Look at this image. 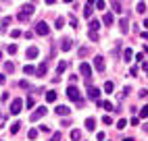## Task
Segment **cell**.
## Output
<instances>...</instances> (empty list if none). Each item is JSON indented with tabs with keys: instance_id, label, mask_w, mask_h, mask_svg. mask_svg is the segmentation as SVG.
<instances>
[{
	"instance_id": "obj_39",
	"label": "cell",
	"mask_w": 148,
	"mask_h": 141,
	"mask_svg": "<svg viewBox=\"0 0 148 141\" xmlns=\"http://www.w3.org/2000/svg\"><path fill=\"white\" fill-rule=\"evenodd\" d=\"M61 137H63V135H61V133H58V131H56V133L52 135V139H50V141H61Z\"/></svg>"
},
{
	"instance_id": "obj_1",
	"label": "cell",
	"mask_w": 148,
	"mask_h": 141,
	"mask_svg": "<svg viewBox=\"0 0 148 141\" xmlns=\"http://www.w3.org/2000/svg\"><path fill=\"white\" fill-rule=\"evenodd\" d=\"M34 11H36V6L29 2V4H25V6H21V11H19L17 19H19V21H27V19L34 15Z\"/></svg>"
},
{
	"instance_id": "obj_10",
	"label": "cell",
	"mask_w": 148,
	"mask_h": 141,
	"mask_svg": "<svg viewBox=\"0 0 148 141\" xmlns=\"http://www.w3.org/2000/svg\"><path fill=\"white\" fill-rule=\"evenodd\" d=\"M94 68L100 70V73L104 70V58H102V56H96V58H94Z\"/></svg>"
},
{
	"instance_id": "obj_24",
	"label": "cell",
	"mask_w": 148,
	"mask_h": 141,
	"mask_svg": "<svg viewBox=\"0 0 148 141\" xmlns=\"http://www.w3.org/2000/svg\"><path fill=\"white\" fill-rule=\"evenodd\" d=\"M113 11H115V13H121V11H123V8H121V2H119V0H113Z\"/></svg>"
},
{
	"instance_id": "obj_49",
	"label": "cell",
	"mask_w": 148,
	"mask_h": 141,
	"mask_svg": "<svg viewBox=\"0 0 148 141\" xmlns=\"http://www.w3.org/2000/svg\"><path fill=\"white\" fill-rule=\"evenodd\" d=\"M123 141H134V139H132V137H125V139H123Z\"/></svg>"
},
{
	"instance_id": "obj_48",
	"label": "cell",
	"mask_w": 148,
	"mask_h": 141,
	"mask_svg": "<svg viewBox=\"0 0 148 141\" xmlns=\"http://www.w3.org/2000/svg\"><path fill=\"white\" fill-rule=\"evenodd\" d=\"M144 70H146V73H148V62H144Z\"/></svg>"
},
{
	"instance_id": "obj_2",
	"label": "cell",
	"mask_w": 148,
	"mask_h": 141,
	"mask_svg": "<svg viewBox=\"0 0 148 141\" xmlns=\"http://www.w3.org/2000/svg\"><path fill=\"white\" fill-rule=\"evenodd\" d=\"M67 98L73 100V102H77V104H84L82 94H79V89H77L75 85H69V87H67Z\"/></svg>"
},
{
	"instance_id": "obj_6",
	"label": "cell",
	"mask_w": 148,
	"mask_h": 141,
	"mask_svg": "<svg viewBox=\"0 0 148 141\" xmlns=\"http://www.w3.org/2000/svg\"><path fill=\"white\" fill-rule=\"evenodd\" d=\"M21 110H23V102H21L19 98L13 100V102H11V114H19Z\"/></svg>"
},
{
	"instance_id": "obj_15",
	"label": "cell",
	"mask_w": 148,
	"mask_h": 141,
	"mask_svg": "<svg viewBox=\"0 0 148 141\" xmlns=\"http://www.w3.org/2000/svg\"><path fill=\"white\" fill-rule=\"evenodd\" d=\"M54 110H56V114H61V116H67L69 114V108L67 106H56Z\"/></svg>"
},
{
	"instance_id": "obj_52",
	"label": "cell",
	"mask_w": 148,
	"mask_h": 141,
	"mask_svg": "<svg viewBox=\"0 0 148 141\" xmlns=\"http://www.w3.org/2000/svg\"><path fill=\"white\" fill-rule=\"evenodd\" d=\"M0 60H2V52H0Z\"/></svg>"
},
{
	"instance_id": "obj_9",
	"label": "cell",
	"mask_w": 148,
	"mask_h": 141,
	"mask_svg": "<svg viewBox=\"0 0 148 141\" xmlns=\"http://www.w3.org/2000/svg\"><path fill=\"white\" fill-rule=\"evenodd\" d=\"M96 104L100 106V108H104L106 112H113V110H119V108H115V106H113L111 102H100V100H96Z\"/></svg>"
},
{
	"instance_id": "obj_38",
	"label": "cell",
	"mask_w": 148,
	"mask_h": 141,
	"mask_svg": "<svg viewBox=\"0 0 148 141\" xmlns=\"http://www.w3.org/2000/svg\"><path fill=\"white\" fill-rule=\"evenodd\" d=\"M11 37H21V31H19V29H13V31H11Z\"/></svg>"
},
{
	"instance_id": "obj_28",
	"label": "cell",
	"mask_w": 148,
	"mask_h": 141,
	"mask_svg": "<svg viewBox=\"0 0 148 141\" xmlns=\"http://www.w3.org/2000/svg\"><path fill=\"white\" fill-rule=\"evenodd\" d=\"M4 70H6V73H13V70H15V64H13V62H4Z\"/></svg>"
},
{
	"instance_id": "obj_32",
	"label": "cell",
	"mask_w": 148,
	"mask_h": 141,
	"mask_svg": "<svg viewBox=\"0 0 148 141\" xmlns=\"http://www.w3.org/2000/svg\"><path fill=\"white\" fill-rule=\"evenodd\" d=\"M140 116H142V118H146V116H148V104H146V106H142V110H140Z\"/></svg>"
},
{
	"instance_id": "obj_18",
	"label": "cell",
	"mask_w": 148,
	"mask_h": 141,
	"mask_svg": "<svg viewBox=\"0 0 148 141\" xmlns=\"http://www.w3.org/2000/svg\"><path fill=\"white\" fill-rule=\"evenodd\" d=\"M86 129H88V131H94V129H96V120H94V118H88V120H86Z\"/></svg>"
},
{
	"instance_id": "obj_29",
	"label": "cell",
	"mask_w": 148,
	"mask_h": 141,
	"mask_svg": "<svg viewBox=\"0 0 148 141\" xmlns=\"http://www.w3.org/2000/svg\"><path fill=\"white\" fill-rule=\"evenodd\" d=\"M6 52L8 54H17V44H11V46L6 48Z\"/></svg>"
},
{
	"instance_id": "obj_30",
	"label": "cell",
	"mask_w": 148,
	"mask_h": 141,
	"mask_svg": "<svg viewBox=\"0 0 148 141\" xmlns=\"http://www.w3.org/2000/svg\"><path fill=\"white\" fill-rule=\"evenodd\" d=\"M19 129H21V123H15L13 127H11V133L15 135V133H19Z\"/></svg>"
},
{
	"instance_id": "obj_23",
	"label": "cell",
	"mask_w": 148,
	"mask_h": 141,
	"mask_svg": "<svg viewBox=\"0 0 148 141\" xmlns=\"http://www.w3.org/2000/svg\"><path fill=\"white\" fill-rule=\"evenodd\" d=\"M98 27H100V21H96V19H92V21H90V31H96Z\"/></svg>"
},
{
	"instance_id": "obj_50",
	"label": "cell",
	"mask_w": 148,
	"mask_h": 141,
	"mask_svg": "<svg viewBox=\"0 0 148 141\" xmlns=\"http://www.w3.org/2000/svg\"><path fill=\"white\" fill-rule=\"evenodd\" d=\"M94 2H96V0H88V4H94Z\"/></svg>"
},
{
	"instance_id": "obj_8",
	"label": "cell",
	"mask_w": 148,
	"mask_h": 141,
	"mask_svg": "<svg viewBox=\"0 0 148 141\" xmlns=\"http://www.w3.org/2000/svg\"><path fill=\"white\" fill-rule=\"evenodd\" d=\"M98 96H100V89H98V87H94V85L88 87V98H90V100H98Z\"/></svg>"
},
{
	"instance_id": "obj_33",
	"label": "cell",
	"mask_w": 148,
	"mask_h": 141,
	"mask_svg": "<svg viewBox=\"0 0 148 141\" xmlns=\"http://www.w3.org/2000/svg\"><path fill=\"white\" fill-rule=\"evenodd\" d=\"M34 104H36V100H34V96H29V98H27V108H34Z\"/></svg>"
},
{
	"instance_id": "obj_41",
	"label": "cell",
	"mask_w": 148,
	"mask_h": 141,
	"mask_svg": "<svg viewBox=\"0 0 148 141\" xmlns=\"http://www.w3.org/2000/svg\"><path fill=\"white\" fill-rule=\"evenodd\" d=\"M130 75H132V77L138 75V66H132V68H130Z\"/></svg>"
},
{
	"instance_id": "obj_3",
	"label": "cell",
	"mask_w": 148,
	"mask_h": 141,
	"mask_svg": "<svg viewBox=\"0 0 148 141\" xmlns=\"http://www.w3.org/2000/svg\"><path fill=\"white\" fill-rule=\"evenodd\" d=\"M79 73L84 75V79H86V81L90 83V77H92V66L88 64V62H82V64H79Z\"/></svg>"
},
{
	"instance_id": "obj_17",
	"label": "cell",
	"mask_w": 148,
	"mask_h": 141,
	"mask_svg": "<svg viewBox=\"0 0 148 141\" xmlns=\"http://www.w3.org/2000/svg\"><path fill=\"white\" fill-rule=\"evenodd\" d=\"M65 68H67V62H65V60H61V62L56 64V73H58V75H63V73H65Z\"/></svg>"
},
{
	"instance_id": "obj_14",
	"label": "cell",
	"mask_w": 148,
	"mask_h": 141,
	"mask_svg": "<svg viewBox=\"0 0 148 141\" xmlns=\"http://www.w3.org/2000/svg\"><path fill=\"white\" fill-rule=\"evenodd\" d=\"M119 29H121V33L130 31V23H127V19H121V21H119Z\"/></svg>"
},
{
	"instance_id": "obj_44",
	"label": "cell",
	"mask_w": 148,
	"mask_h": 141,
	"mask_svg": "<svg viewBox=\"0 0 148 141\" xmlns=\"http://www.w3.org/2000/svg\"><path fill=\"white\" fill-rule=\"evenodd\" d=\"M88 54V48H79V56H86Z\"/></svg>"
},
{
	"instance_id": "obj_40",
	"label": "cell",
	"mask_w": 148,
	"mask_h": 141,
	"mask_svg": "<svg viewBox=\"0 0 148 141\" xmlns=\"http://www.w3.org/2000/svg\"><path fill=\"white\" fill-rule=\"evenodd\" d=\"M19 87H21V89H29V83L27 81H19Z\"/></svg>"
},
{
	"instance_id": "obj_37",
	"label": "cell",
	"mask_w": 148,
	"mask_h": 141,
	"mask_svg": "<svg viewBox=\"0 0 148 141\" xmlns=\"http://www.w3.org/2000/svg\"><path fill=\"white\" fill-rule=\"evenodd\" d=\"M88 35H90V39H92V42H98V33H96V31H90Z\"/></svg>"
},
{
	"instance_id": "obj_16",
	"label": "cell",
	"mask_w": 148,
	"mask_h": 141,
	"mask_svg": "<svg viewBox=\"0 0 148 141\" xmlns=\"http://www.w3.org/2000/svg\"><path fill=\"white\" fill-rule=\"evenodd\" d=\"M102 21H104L106 25H113V21H115V17H113L111 13H104V17H102Z\"/></svg>"
},
{
	"instance_id": "obj_12",
	"label": "cell",
	"mask_w": 148,
	"mask_h": 141,
	"mask_svg": "<svg viewBox=\"0 0 148 141\" xmlns=\"http://www.w3.org/2000/svg\"><path fill=\"white\" fill-rule=\"evenodd\" d=\"M132 58H134L132 48H125V50H123V60H125V62H132Z\"/></svg>"
},
{
	"instance_id": "obj_21",
	"label": "cell",
	"mask_w": 148,
	"mask_h": 141,
	"mask_svg": "<svg viewBox=\"0 0 148 141\" xmlns=\"http://www.w3.org/2000/svg\"><path fill=\"white\" fill-rule=\"evenodd\" d=\"M23 73H25V75H36V66H32V64L23 66Z\"/></svg>"
},
{
	"instance_id": "obj_42",
	"label": "cell",
	"mask_w": 148,
	"mask_h": 141,
	"mask_svg": "<svg viewBox=\"0 0 148 141\" xmlns=\"http://www.w3.org/2000/svg\"><path fill=\"white\" fill-rule=\"evenodd\" d=\"M102 123H104V125H111L113 120H111V116H104V118H102Z\"/></svg>"
},
{
	"instance_id": "obj_47",
	"label": "cell",
	"mask_w": 148,
	"mask_h": 141,
	"mask_svg": "<svg viewBox=\"0 0 148 141\" xmlns=\"http://www.w3.org/2000/svg\"><path fill=\"white\" fill-rule=\"evenodd\" d=\"M144 27H146V29H148V19H144Z\"/></svg>"
},
{
	"instance_id": "obj_11",
	"label": "cell",
	"mask_w": 148,
	"mask_h": 141,
	"mask_svg": "<svg viewBox=\"0 0 148 141\" xmlns=\"http://www.w3.org/2000/svg\"><path fill=\"white\" fill-rule=\"evenodd\" d=\"M73 48V42H71V39H61V50H63V52H69V50H71Z\"/></svg>"
},
{
	"instance_id": "obj_36",
	"label": "cell",
	"mask_w": 148,
	"mask_h": 141,
	"mask_svg": "<svg viewBox=\"0 0 148 141\" xmlns=\"http://www.w3.org/2000/svg\"><path fill=\"white\" fill-rule=\"evenodd\" d=\"M125 127H127V120H123V118H121L119 123H117V129H125Z\"/></svg>"
},
{
	"instance_id": "obj_46",
	"label": "cell",
	"mask_w": 148,
	"mask_h": 141,
	"mask_svg": "<svg viewBox=\"0 0 148 141\" xmlns=\"http://www.w3.org/2000/svg\"><path fill=\"white\" fill-rule=\"evenodd\" d=\"M56 2V0H46V4H54Z\"/></svg>"
},
{
	"instance_id": "obj_25",
	"label": "cell",
	"mask_w": 148,
	"mask_h": 141,
	"mask_svg": "<svg viewBox=\"0 0 148 141\" xmlns=\"http://www.w3.org/2000/svg\"><path fill=\"white\" fill-rule=\"evenodd\" d=\"M136 11L140 13V15H144V13H146V4H144V2H138V6H136Z\"/></svg>"
},
{
	"instance_id": "obj_22",
	"label": "cell",
	"mask_w": 148,
	"mask_h": 141,
	"mask_svg": "<svg viewBox=\"0 0 148 141\" xmlns=\"http://www.w3.org/2000/svg\"><path fill=\"white\" fill-rule=\"evenodd\" d=\"M113 89H115L113 81H106V83H104V94H113Z\"/></svg>"
},
{
	"instance_id": "obj_4",
	"label": "cell",
	"mask_w": 148,
	"mask_h": 141,
	"mask_svg": "<svg viewBox=\"0 0 148 141\" xmlns=\"http://www.w3.org/2000/svg\"><path fill=\"white\" fill-rule=\"evenodd\" d=\"M46 112H48V108H38V110H34V112H32L29 120H32V123H36V120H40L42 116H46Z\"/></svg>"
},
{
	"instance_id": "obj_35",
	"label": "cell",
	"mask_w": 148,
	"mask_h": 141,
	"mask_svg": "<svg viewBox=\"0 0 148 141\" xmlns=\"http://www.w3.org/2000/svg\"><path fill=\"white\" fill-rule=\"evenodd\" d=\"M27 137H29V139H36V137H38V131H36V129H32V131L27 133Z\"/></svg>"
},
{
	"instance_id": "obj_27",
	"label": "cell",
	"mask_w": 148,
	"mask_h": 141,
	"mask_svg": "<svg viewBox=\"0 0 148 141\" xmlns=\"http://www.w3.org/2000/svg\"><path fill=\"white\" fill-rule=\"evenodd\" d=\"M56 100V92H48L46 94V102H54Z\"/></svg>"
},
{
	"instance_id": "obj_45",
	"label": "cell",
	"mask_w": 148,
	"mask_h": 141,
	"mask_svg": "<svg viewBox=\"0 0 148 141\" xmlns=\"http://www.w3.org/2000/svg\"><path fill=\"white\" fill-rule=\"evenodd\" d=\"M4 81H6V77H4V75H0V85H2Z\"/></svg>"
},
{
	"instance_id": "obj_19",
	"label": "cell",
	"mask_w": 148,
	"mask_h": 141,
	"mask_svg": "<svg viewBox=\"0 0 148 141\" xmlns=\"http://www.w3.org/2000/svg\"><path fill=\"white\" fill-rule=\"evenodd\" d=\"M71 139H73V141H79V139H82V131H79V129H73V131H71Z\"/></svg>"
},
{
	"instance_id": "obj_34",
	"label": "cell",
	"mask_w": 148,
	"mask_h": 141,
	"mask_svg": "<svg viewBox=\"0 0 148 141\" xmlns=\"http://www.w3.org/2000/svg\"><path fill=\"white\" fill-rule=\"evenodd\" d=\"M69 23H71V27H77V19L73 15H69Z\"/></svg>"
},
{
	"instance_id": "obj_5",
	"label": "cell",
	"mask_w": 148,
	"mask_h": 141,
	"mask_svg": "<svg viewBox=\"0 0 148 141\" xmlns=\"http://www.w3.org/2000/svg\"><path fill=\"white\" fill-rule=\"evenodd\" d=\"M36 33H38V35H48V33H50V27H48V23L40 21V23L36 25Z\"/></svg>"
},
{
	"instance_id": "obj_26",
	"label": "cell",
	"mask_w": 148,
	"mask_h": 141,
	"mask_svg": "<svg viewBox=\"0 0 148 141\" xmlns=\"http://www.w3.org/2000/svg\"><path fill=\"white\" fill-rule=\"evenodd\" d=\"M54 27H56V29H63V27H65V19H63V17H58V19H56V23H54Z\"/></svg>"
},
{
	"instance_id": "obj_20",
	"label": "cell",
	"mask_w": 148,
	"mask_h": 141,
	"mask_svg": "<svg viewBox=\"0 0 148 141\" xmlns=\"http://www.w3.org/2000/svg\"><path fill=\"white\" fill-rule=\"evenodd\" d=\"M92 11H94L92 4H86V8H84V17H86V19H90V17H92Z\"/></svg>"
},
{
	"instance_id": "obj_13",
	"label": "cell",
	"mask_w": 148,
	"mask_h": 141,
	"mask_svg": "<svg viewBox=\"0 0 148 141\" xmlns=\"http://www.w3.org/2000/svg\"><path fill=\"white\" fill-rule=\"evenodd\" d=\"M25 54H27V58H36L38 54H40V50H38L36 46H32V48H27V52H25Z\"/></svg>"
},
{
	"instance_id": "obj_7",
	"label": "cell",
	"mask_w": 148,
	"mask_h": 141,
	"mask_svg": "<svg viewBox=\"0 0 148 141\" xmlns=\"http://www.w3.org/2000/svg\"><path fill=\"white\" fill-rule=\"evenodd\" d=\"M46 73H48V60H44V62H40V66L36 68V75H38V77H44Z\"/></svg>"
},
{
	"instance_id": "obj_51",
	"label": "cell",
	"mask_w": 148,
	"mask_h": 141,
	"mask_svg": "<svg viewBox=\"0 0 148 141\" xmlns=\"http://www.w3.org/2000/svg\"><path fill=\"white\" fill-rule=\"evenodd\" d=\"M63 2H73V0H63Z\"/></svg>"
},
{
	"instance_id": "obj_43",
	"label": "cell",
	"mask_w": 148,
	"mask_h": 141,
	"mask_svg": "<svg viewBox=\"0 0 148 141\" xmlns=\"http://www.w3.org/2000/svg\"><path fill=\"white\" fill-rule=\"evenodd\" d=\"M96 139H98V141H104V133H102V131H100V133L96 135Z\"/></svg>"
},
{
	"instance_id": "obj_31",
	"label": "cell",
	"mask_w": 148,
	"mask_h": 141,
	"mask_svg": "<svg viewBox=\"0 0 148 141\" xmlns=\"http://www.w3.org/2000/svg\"><path fill=\"white\" fill-rule=\"evenodd\" d=\"M94 4H96V8H98V11H102V8L106 6V4H104V0H96Z\"/></svg>"
}]
</instances>
